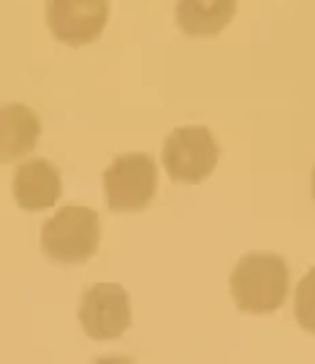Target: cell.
I'll return each mask as SVG.
<instances>
[{
	"label": "cell",
	"instance_id": "1",
	"mask_svg": "<svg viewBox=\"0 0 315 364\" xmlns=\"http://www.w3.org/2000/svg\"><path fill=\"white\" fill-rule=\"evenodd\" d=\"M231 296L242 313L267 316L288 296V267L274 253H247L231 274Z\"/></svg>",
	"mask_w": 315,
	"mask_h": 364
},
{
	"label": "cell",
	"instance_id": "2",
	"mask_svg": "<svg viewBox=\"0 0 315 364\" xmlns=\"http://www.w3.org/2000/svg\"><path fill=\"white\" fill-rule=\"evenodd\" d=\"M101 218L90 207H63L41 228V250L58 264H82L98 253Z\"/></svg>",
	"mask_w": 315,
	"mask_h": 364
},
{
	"label": "cell",
	"instance_id": "3",
	"mask_svg": "<svg viewBox=\"0 0 315 364\" xmlns=\"http://www.w3.org/2000/svg\"><path fill=\"white\" fill-rule=\"evenodd\" d=\"M158 191V164L147 152L117 155L104 171V193L112 213H142Z\"/></svg>",
	"mask_w": 315,
	"mask_h": 364
},
{
	"label": "cell",
	"instance_id": "4",
	"mask_svg": "<svg viewBox=\"0 0 315 364\" xmlns=\"http://www.w3.org/2000/svg\"><path fill=\"white\" fill-rule=\"evenodd\" d=\"M220 158V147L210 128L185 125L174 128L164 141V168L174 182L196 185L207 180Z\"/></svg>",
	"mask_w": 315,
	"mask_h": 364
},
{
	"label": "cell",
	"instance_id": "5",
	"mask_svg": "<svg viewBox=\"0 0 315 364\" xmlns=\"http://www.w3.org/2000/svg\"><path fill=\"white\" fill-rule=\"evenodd\" d=\"M79 323L90 340H117L131 326V299L117 283H95L82 294Z\"/></svg>",
	"mask_w": 315,
	"mask_h": 364
},
{
	"label": "cell",
	"instance_id": "6",
	"mask_svg": "<svg viewBox=\"0 0 315 364\" xmlns=\"http://www.w3.org/2000/svg\"><path fill=\"white\" fill-rule=\"evenodd\" d=\"M109 22V0H46L49 33L65 46H87Z\"/></svg>",
	"mask_w": 315,
	"mask_h": 364
},
{
	"label": "cell",
	"instance_id": "7",
	"mask_svg": "<svg viewBox=\"0 0 315 364\" xmlns=\"http://www.w3.org/2000/svg\"><path fill=\"white\" fill-rule=\"evenodd\" d=\"M63 193V177L55 164L33 158L14 171V198L25 213H41L58 204Z\"/></svg>",
	"mask_w": 315,
	"mask_h": 364
},
{
	"label": "cell",
	"instance_id": "8",
	"mask_svg": "<svg viewBox=\"0 0 315 364\" xmlns=\"http://www.w3.org/2000/svg\"><path fill=\"white\" fill-rule=\"evenodd\" d=\"M41 139V120L25 104L0 107V166L31 155Z\"/></svg>",
	"mask_w": 315,
	"mask_h": 364
},
{
	"label": "cell",
	"instance_id": "9",
	"mask_svg": "<svg viewBox=\"0 0 315 364\" xmlns=\"http://www.w3.org/2000/svg\"><path fill=\"white\" fill-rule=\"evenodd\" d=\"M237 14V0H177V28L191 38H215Z\"/></svg>",
	"mask_w": 315,
	"mask_h": 364
},
{
	"label": "cell",
	"instance_id": "10",
	"mask_svg": "<svg viewBox=\"0 0 315 364\" xmlns=\"http://www.w3.org/2000/svg\"><path fill=\"white\" fill-rule=\"evenodd\" d=\"M294 313L304 332L315 334V267L304 274L294 294Z\"/></svg>",
	"mask_w": 315,
	"mask_h": 364
},
{
	"label": "cell",
	"instance_id": "11",
	"mask_svg": "<svg viewBox=\"0 0 315 364\" xmlns=\"http://www.w3.org/2000/svg\"><path fill=\"white\" fill-rule=\"evenodd\" d=\"M313 196H315V168H313Z\"/></svg>",
	"mask_w": 315,
	"mask_h": 364
}]
</instances>
